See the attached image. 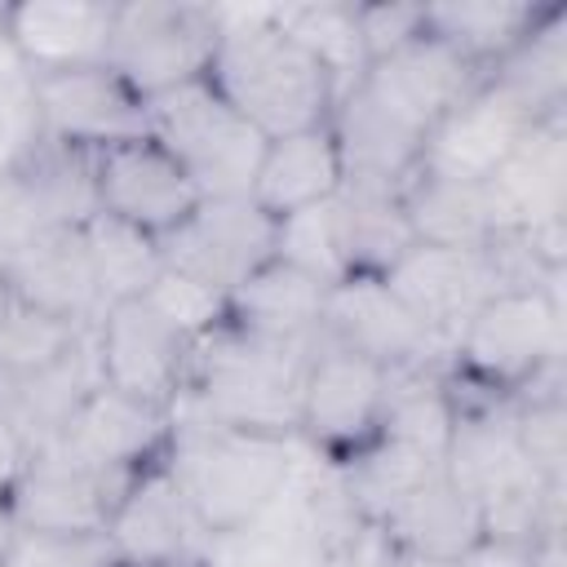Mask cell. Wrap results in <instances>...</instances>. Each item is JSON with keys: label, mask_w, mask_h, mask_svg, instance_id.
<instances>
[{"label": "cell", "mask_w": 567, "mask_h": 567, "mask_svg": "<svg viewBox=\"0 0 567 567\" xmlns=\"http://www.w3.org/2000/svg\"><path fill=\"white\" fill-rule=\"evenodd\" d=\"M217 49L208 80L270 142L328 124L341 89L279 22L275 4H208Z\"/></svg>", "instance_id": "cell-1"}, {"label": "cell", "mask_w": 567, "mask_h": 567, "mask_svg": "<svg viewBox=\"0 0 567 567\" xmlns=\"http://www.w3.org/2000/svg\"><path fill=\"white\" fill-rule=\"evenodd\" d=\"M377 532L354 509L332 461L301 443V461L270 509L208 536L195 567H368Z\"/></svg>", "instance_id": "cell-2"}, {"label": "cell", "mask_w": 567, "mask_h": 567, "mask_svg": "<svg viewBox=\"0 0 567 567\" xmlns=\"http://www.w3.org/2000/svg\"><path fill=\"white\" fill-rule=\"evenodd\" d=\"M310 346L266 341L226 319L221 328L195 341L190 377L173 408L226 430L297 434L301 372H306Z\"/></svg>", "instance_id": "cell-3"}, {"label": "cell", "mask_w": 567, "mask_h": 567, "mask_svg": "<svg viewBox=\"0 0 567 567\" xmlns=\"http://www.w3.org/2000/svg\"><path fill=\"white\" fill-rule=\"evenodd\" d=\"M301 461L297 434H252L195 421L173 408L168 465L204 536L235 532L279 501Z\"/></svg>", "instance_id": "cell-4"}, {"label": "cell", "mask_w": 567, "mask_h": 567, "mask_svg": "<svg viewBox=\"0 0 567 567\" xmlns=\"http://www.w3.org/2000/svg\"><path fill=\"white\" fill-rule=\"evenodd\" d=\"M452 381L514 399L549 368H563V297L554 288H509L487 297L452 337Z\"/></svg>", "instance_id": "cell-5"}, {"label": "cell", "mask_w": 567, "mask_h": 567, "mask_svg": "<svg viewBox=\"0 0 567 567\" xmlns=\"http://www.w3.org/2000/svg\"><path fill=\"white\" fill-rule=\"evenodd\" d=\"M146 133L164 142L204 199L252 190L266 137L217 93L208 75L146 102Z\"/></svg>", "instance_id": "cell-6"}, {"label": "cell", "mask_w": 567, "mask_h": 567, "mask_svg": "<svg viewBox=\"0 0 567 567\" xmlns=\"http://www.w3.org/2000/svg\"><path fill=\"white\" fill-rule=\"evenodd\" d=\"M390 372L372 359L315 337L306 372H301V403H297V439L319 452L323 461L341 465L359 447H368L381 430Z\"/></svg>", "instance_id": "cell-7"}, {"label": "cell", "mask_w": 567, "mask_h": 567, "mask_svg": "<svg viewBox=\"0 0 567 567\" xmlns=\"http://www.w3.org/2000/svg\"><path fill=\"white\" fill-rule=\"evenodd\" d=\"M217 31L208 4H115V31L106 66L142 97L155 102L190 80H204L213 66Z\"/></svg>", "instance_id": "cell-8"}, {"label": "cell", "mask_w": 567, "mask_h": 567, "mask_svg": "<svg viewBox=\"0 0 567 567\" xmlns=\"http://www.w3.org/2000/svg\"><path fill=\"white\" fill-rule=\"evenodd\" d=\"M93 354L97 377L111 390H124L133 399L173 408L190 377L195 341L177 332L146 297L115 301L93 323Z\"/></svg>", "instance_id": "cell-9"}, {"label": "cell", "mask_w": 567, "mask_h": 567, "mask_svg": "<svg viewBox=\"0 0 567 567\" xmlns=\"http://www.w3.org/2000/svg\"><path fill=\"white\" fill-rule=\"evenodd\" d=\"M275 230L279 221L252 204V195H208L159 244L173 270L230 297L248 275L275 261Z\"/></svg>", "instance_id": "cell-10"}, {"label": "cell", "mask_w": 567, "mask_h": 567, "mask_svg": "<svg viewBox=\"0 0 567 567\" xmlns=\"http://www.w3.org/2000/svg\"><path fill=\"white\" fill-rule=\"evenodd\" d=\"M49 452H62L97 474L133 478L146 465L164 461L173 447V408L133 399L111 385H93L84 403L66 416V425L44 443Z\"/></svg>", "instance_id": "cell-11"}, {"label": "cell", "mask_w": 567, "mask_h": 567, "mask_svg": "<svg viewBox=\"0 0 567 567\" xmlns=\"http://www.w3.org/2000/svg\"><path fill=\"white\" fill-rule=\"evenodd\" d=\"M97 213L93 155L40 137L9 173H0V252Z\"/></svg>", "instance_id": "cell-12"}, {"label": "cell", "mask_w": 567, "mask_h": 567, "mask_svg": "<svg viewBox=\"0 0 567 567\" xmlns=\"http://www.w3.org/2000/svg\"><path fill=\"white\" fill-rule=\"evenodd\" d=\"M93 195L97 213L120 217L155 239L173 235L204 199L186 168L151 133L93 151Z\"/></svg>", "instance_id": "cell-13"}, {"label": "cell", "mask_w": 567, "mask_h": 567, "mask_svg": "<svg viewBox=\"0 0 567 567\" xmlns=\"http://www.w3.org/2000/svg\"><path fill=\"white\" fill-rule=\"evenodd\" d=\"M128 483L97 474L62 452L35 447L22 474L0 496L4 532H49V536H93L106 532V518Z\"/></svg>", "instance_id": "cell-14"}, {"label": "cell", "mask_w": 567, "mask_h": 567, "mask_svg": "<svg viewBox=\"0 0 567 567\" xmlns=\"http://www.w3.org/2000/svg\"><path fill=\"white\" fill-rule=\"evenodd\" d=\"M536 120H545V115H536L496 75H483L478 89L470 97H461V106H452L434 124L416 173L452 177V182H487Z\"/></svg>", "instance_id": "cell-15"}, {"label": "cell", "mask_w": 567, "mask_h": 567, "mask_svg": "<svg viewBox=\"0 0 567 567\" xmlns=\"http://www.w3.org/2000/svg\"><path fill=\"white\" fill-rule=\"evenodd\" d=\"M319 337L372 359L385 372L434 368L443 350L381 275H346L341 284H332L323 297Z\"/></svg>", "instance_id": "cell-16"}, {"label": "cell", "mask_w": 567, "mask_h": 567, "mask_svg": "<svg viewBox=\"0 0 567 567\" xmlns=\"http://www.w3.org/2000/svg\"><path fill=\"white\" fill-rule=\"evenodd\" d=\"M31 97H35L40 137L89 155L111 142L146 133V102L106 62L31 75Z\"/></svg>", "instance_id": "cell-17"}, {"label": "cell", "mask_w": 567, "mask_h": 567, "mask_svg": "<svg viewBox=\"0 0 567 567\" xmlns=\"http://www.w3.org/2000/svg\"><path fill=\"white\" fill-rule=\"evenodd\" d=\"M106 540H111V554L120 567H190V563H199V549L208 536L195 523L168 456L128 478V487L120 492V501L106 518Z\"/></svg>", "instance_id": "cell-18"}, {"label": "cell", "mask_w": 567, "mask_h": 567, "mask_svg": "<svg viewBox=\"0 0 567 567\" xmlns=\"http://www.w3.org/2000/svg\"><path fill=\"white\" fill-rule=\"evenodd\" d=\"M394 297L421 319V328L452 350V337L465 328V319L501 292L487 244L483 248H443V244H412L385 275Z\"/></svg>", "instance_id": "cell-19"}, {"label": "cell", "mask_w": 567, "mask_h": 567, "mask_svg": "<svg viewBox=\"0 0 567 567\" xmlns=\"http://www.w3.org/2000/svg\"><path fill=\"white\" fill-rule=\"evenodd\" d=\"M478 80H483L478 66H470V62H465L456 49H447L439 35L421 31V35L408 40L403 49L377 58V62L363 71L359 89H363L385 115H394V120L408 124L412 133L430 137L434 124H439L452 106H461V97H470V93L478 89Z\"/></svg>", "instance_id": "cell-20"}, {"label": "cell", "mask_w": 567, "mask_h": 567, "mask_svg": "<svg viewBox=\"0 0 567 567\" xmlns=\"http://www.w3.org/2000/svg\"><path fill=\"white\" fill-rule=\"evenodd\" d=\"M372 532L385 558L421 563V567L465 563L487 545L483 505L447 470L430 474L416 492H408Z\"/></svg>", "instance_id": "cell-21"}, {"label": "cell", "mask_w": 567, "mask_h": 567, "mask_svg": "<svg viewBox=\"0 0 567 567\" xmlns=\"http://www.w3.org/2000/svg\"><path fill=\"white\" fill-rule=\"evenodd\" d=\"M0 288L13 301H27V306L71 319V323H97V315H102V292H97L80 226L44 230V235L0 252Z\"/></svg>", "instance_id": "cell-22"}, {"label": "cell", "mask_w": 567, "mask_h": 567, "mask_svg": "<svg viewBox=\"0 0 567 567\" xmlns=\"http://www.w3.org/2000/svg\"><path fill=\"white\" fill-rule=\"evenodd\" d=\"M115 4L97 0H22L4 4V40L27 75H53L106 62Z\"/></svg>", "instance_id": "cell-23"}, {"label": "cell", "mask_w": 567, "mask_h": 567, "mask_svg": "<svg viewBox=\"0 0 567 567\" xmlns=\"http://www.w3.org/2000/svg\"><path fill=\"white\" fill-rule=\"evenodd\" d=\"M563 137H567L563 115L536 120L523 133V142L509 151V159L487 182H478L496 235L563 217V195H567V142Z\"/></svg>", "instance_id": "cell-24"}, {"label": "cell", "mask_w": 567, "mask_h": 567, "mask_svg": "<svg viewBox=\"0 0 567 567\" xmlns=\"http://www.w3.org/2000/svg\"><path fill=\"white\" fill-rule=\"evenodd\" d=\"M328 128H332L337 151H341L346 186L403 190L421 168L425 137L412 133L408 124H399L394 115H385L359 84L337 97Z\"/></svg>", "instance_id": "cell-25"}, {"label": "cell", "mask_w": 567, "mask_h": 567, "mask_svg": "<svg viewBox=\"0 0 567 567\" xmlns=\"http://www.w3.org/2000/svg\"><path fill=\"white\" fill-rule=\"evenodd\" d=\"M341 186H346V168H341L337 137L328 124H319V128H301L288 137H270L248 195L279 221L301 208L328 204Z\"/></svg>", "instance_id": "cell-26"}, {"label": "cell", "mask_w": 567, "mask_h": 567, "mask_svg": "<svg viewBox=\"0 0 567 567\" xmlns=\"http://www.w3.org/2000/svg\"><path fill=\"white\" fill-rule=\"evenodd\" d=\"M323 297L328 288L284 261H266L257 275H248L226 297V319L252 337L284 341V346H310L323 323Z\"/></svg>", "instance_id": "cell-27"}, {"label": "cell", "mask_w": 567, "mask_h": 567, "mask_svg": "<svg viewBox=\"0 0 567 567\" xmlns=\"http://www.w3.org/2000/svg\"><path fill=\"white\" fill-rule=\"evenodd\" d=\"M558 4H523V0H447L425 4V31L456 49L483 75L496 71Z\"/></svg>", "instance_id": "cell-28"}, {"label": "cell", "mask_w": 567, "mask_h": 567, "mask_svg": "<svg viewBox=\"0 0 567 567\" xmlns=\"http://www.w3.org/2000/svg\"><path fill=\"white\" fill-rule=\"evenodd\" d=\"M337 226H341V252L350 275H385L416 244L403 213V190L341 186Z\"/></svg>", "instance_id": "cell-29"}, {"label": "cell", "mask_w": 567, "mask_h": 567, "mask_svg": "<svg viewBox=\"0 0 567 567\" xmlns=\"http://www.w3.org/2000/svg\"><path fill=\"white\" fill-rule=\"evenodd\" d=\"M403 213L416 244H443V248H483L496 226L483 199L478 182H452L416 173L403 186Z\"/></svg>", "instance_id": "cell-30"}, {"label": "cell", "mask_w": 567, "mask_h": 567, "mask_svg": "<svg viewBox=\"0 0 567 567\" xmlns=\"http://www.w3.org/2000/svg\"><path fill=\"white\" fill-rule=\"evenodd\" d=\"M84 248H89V261H93V279H97V292H102V310L115 306V301H133V297H146L151 284L164 275V244L120 217H106V213H93L84 226Z\"/></svg>", "instance_id": "cell-31"}, {"label": "cell", "mask_w": 567, "mask_h": 567, "mask_svg": "<svg viewBox=\"0 0 567 567\" xmlns=\"http://www.w3.org/2000/svg\"><path fill=\"white\" fill-rule=\"evenodd\" d=\"M275 22L323 62L337 89H354L368 71L363 35H359V4L346 0H310V4H275Z\"/></svg>", "instance_id": "cell-32"}, {"label": "cell", "mask_w": 567, "mask_h": 567, "mask_svg": "<svg viewBox=\"0 0 567 567\" xmlns=\"http://www.w3.org/2000/svg\"><path fill=\"white\" fill-rule=\"evenodd\" d=\"M93 323H71L58 315H44L27 301H13L9 292L0 297V390L31 381L62 363L89 332Z\"/></svg>", "instance_id": "cell-33"}, {"label": "cell", "mask_w": 567, "mask_h": 567, "mask_svg": "<svg viewBox=\"0 0 567 567\" xmlns=\"http://www.w3.org/2000/svg\"><path fill=\"white\" fill-rule=\"evenodd\" d=\"M275 261L319 279L323 288L341 284L350 275L346 252H341V226H337V195L328 204L301 208L292 217H279L275 230Z\"/></svg>", "instance_id": "cell-34"}, {"label": "cell", "mask_w": 567, "mask_h": 567, "mask_svg": "<svg viewBox=\"0 0 567 567\" xmlns=\"http://www.w3.org/2000/svg\"><path fill=\"white\" fill-rule=\"evenodd\" d=\"M0 567H120L106 532L93 536H49V532H4Z\"/></svg>", "instance_id": "cell-35"}, {"label": "cell", "mask_w": 567, "mask_h": 567, "mask_svg": "<svg viewBox=\"0 0 567 567\" xmlns=\"http://www.w3.org/2000/svg\"><path fill=\"white\" fill-rule=\"evenodd\" d=\"M146 301L177 332H186L190 341H199V337H208L213 328L226 323V292H217V288H208V284H199V279H190V275H182L173 266H164V275L151 284Z\"/></svg>", "instance_id": "cell-36"}, {"label": "cell", "mask_w": 567, "mask_h": 567, "mask_svg": "<svg viewBox=\"0 0 567 567\" xmlns=\"http://www.w3.org/2000/svg\"><path fill=\"white\" fill-rule=\"evenodd\" d=\"M425 31V4H359V35H363V53L368 66L394 49H403L408 40H416Z\"/></svg>", "instance_id": "cell-37"}, {"label": "cell", "mask_w": 567, "mask_h": 567, "mask_svg": "<svg viewBox=\"0 0 567 567\" xmlns=\"http://www.w3.org/2000/svg\"><path fill=\"white\" fill-rule=\"evenodd\" d=\"M31 461V443L18 434V425L0 412V496L9 492V483L22 474V465Z\"/></svg>", "instance_id": "cell-38"}, {"label": "cell", "mask_w": 567, "mask_h": 567, "mask_svg": "<svg viewBox=\"0 0 567 567\" xmlns=\"http://www.w3.org/2000/svg\"><path fill=\"white\" fill-rule=\"evenodd\" d=\"M368 567H381V558H377V563H368Z\"/></svg>", "instance_id": "cell-39"}]
</instances>
